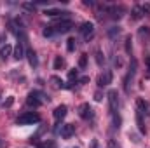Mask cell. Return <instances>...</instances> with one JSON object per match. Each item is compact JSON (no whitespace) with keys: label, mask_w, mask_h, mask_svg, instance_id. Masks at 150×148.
I'll list each match as a JSON object with an SVG mask.
<instances>
[{"label":"cell","mask_w":150,"mask_h":148,"mask_svg":"<svg viewBox=\"0 0 150 148\" xmlns=\"http://www.w3.org/2000/svg\"><path fill=\"white\" fill-rule=\"evenodd\" d=\"M107 98H108V106H110V115L113 118V124L119 129V122H120V118H119V94L115 89H112V91H108Z\"/></svg>","instance_id":"1"},{"label":"cell","mask_w":150,"mask_h":148,"mask_svg":"<svg viewBox=\"0 0 150 148\" xmlns=\"http://www.w3.org/2000/svg\"><path fill=\"white\" fill-rule=\"evenodd\" d=\"M16 122H18L19 125H30V124H37V122H40V115H38V113H35V111H28V113H23V115H19Z\"/></svg>","instance_id":"2"},{"label":"cell","mask_w":150,"mask_h":148,"mask_svg":"<svg viewBox=\"0 0 150 148\" xmlns=\"http://www.w3.org/2000/svg\"><path fill=\"white\" fill-rule=\"evenodd\" d=\"M136 66H138L136 59H131L129 70H127V73H126V77H124V91H126V92H129V84H131V80H133L134 75H136Z\"/></svg>","instance_id":"3"},{"label":"cell","mask_w":150,"mask_h":148,"mask_svg":"<svg viewBox=\"0 0 150 148\" xmlns=\"http://www.w3.org/2000/svg\"><path fill=\"white\" fill-rule=\"evenodd\" d=\"M72 28H74V23H72L70 19H59V21L52 26L54 35H56V33H68Z\"/></svg>","instance_id":"4"},{"label":"cell","mask_w":150,"mask_h":148,"mask_svg":"<svg viewBox=\"0 0 150 148\" xmlns=\"http://www.w3.org/2000/svg\"><path fill=\"white\" fill-rule=\"evenodd\" d=\"M45 99H44V94L40 92V91H32L30 94H28V98H26V103L30 105V106H40L42 103H44Z\"/></svg>","instance_id":"5"},{"label":"cell","mask_w":150,"mask_h":148,"mask_svg":"<svg viewBox=\"0 0 150 148\" xmlns=\"http://www.w3.org/2000/svg\"><path fill=\"white\" fill-rule=\"evenodd\" d=\"M25 42H26V38H19L18 44H16V47H14V54H12V56H14V59H18V61L23 59L25 54H26V52H25Z\"/></svg>","instance_id":"6"},{"label":"cell","mask_w":150,"mask_h":148,"mask_svg":"<svg viewBox=\"0 0 150 148\" xmlns=\"http://www.w3.org/2000/svg\"><path fill=\"white\" fill-rule=\"evenodd\" d=\"M80 33H82V37L86 38V40H89V38L93 37V33H94V25H93L91 21L82 23V25H80Z\"/></svg>","instance_id":"7"},{"label":"cell","mask_w":150,"mask_h":148,"mask_svg":"<svg viewBox=\"0 0 150 148\" xmlns=\"http://www.w3.org/2000/svg\"><path fill=\"white\" fill-rule=\"evenodd\" d=\"M45 16H49V18H58V19H68V14L70 12H67V11H59V9H45V12H44Z\"/></svg>","instance_id":"8"},{"label":"cell","mask_w":150,"mask_h":148,"mask_svg":"<svg viewBox=\"0 0 150 148\" xmlns=\"http://www.w3.org/2000/svg\"><path fill=\"white\" fill-rule=\"evenodd\" d=\"M59 134H61V138H65V140L72 138V136L75 134V125H72V124H65V125H61Z\"/></svg>","instance_id":"9"},{"label":"cell","mask_w":150,"mask_h":148,"mask_svg":"<svg viewBox=\"0 0 150 148\" xmlns=\"http://www.w3.org/2000/svg\"><path fill=\"white\" fill-rule=\"evenodd\" d=\"M67 110H68V108H67L65 105H59V106H56V108H54V111H52V115H54V120H56V122H61V120L67 117Z\"/></svg>","instance_id":"10"},{"label":"cell","mask_w":150,"mask_h":148,"mask_svg":"<svg viewBox=\"0 0 150 148\" xmlns=\"http://www.w3.org/2000/svg\"><path fill=\"white\" fill-rule=\"evenodd\" d=\"M79 115H80L82 118H91V117H93V108L89 106V103H82V105L79 106Z\"/></svg>","instance_id":"11"},{"label":"cell","mask_w":150,"mask_h":148,"mask_svg":"<svg viewBox=\"0 0 150 148\" xmlns=\"http://www.w3.org/2000/svg\"><path fill=\"white\" fill-rule=\"evenodd\" d=\"M25 56L28 58V63H30V66L37 68V66H38V59H37V54H35V51H33V49H26V54H25Z\"/></svg>","instance_id":"12"},{"label":"cell","mask_w":150,"mask_h":148,"mask_svg":"<svg viewBox=\"0 0 150 148\" xmlns=\"http://www.w3.org/2000/svg\"><path fill=\"white\" fill-rule=\"evenodd\" d=\"M110 82H112V73H110V72H105L103 75L98 77V87H105V85H108Z\"/></svg>","instance_id":"13"},{"label":"cell","mask_w":150,"mask_h":148,"mask_svg":"<svg viewBox=\"0 0 150 148\" xmlns=\"http://www.w3.org/2000/svg\"><path fill=\"white\" fill-rule=\"evenodd\" d=\"M11 54H12V47H11L9 44H5V45H2V47H0V58H2L4 61H5Z\"/></svg>","instance_id":"14"},{"label":"cell","mask_w":150,"mask_h":148,"mask_svg":"<svg viewBox=\"0 0 150 148\" xmlns=\"http://www.w3.org/2000/svg\"><path fill=\"white\" fill-rule=\"evenodd\" d=\"M37 148H56V143H54L52 140H47V141H42V143H38Z\"/></svg>","instance_id":"15"},{"label":"cell","mask_w":150,"mask_h":148,"mask_svg":"<svg viewBox=\"0 0 150 148\" xmlns=\"http://www.w3.org/2000/svg\"><path fill=\"white\" fill-rule=\"evenodd\" d=\"M142 16H143L142 7H140V5H134V7H133V19H140Z\"/></svg>","instance_id":"16"},{"label":"cell","mask_w":150,"mask_h":148,"mask_svg":"<svg viewBox=\"0 0 150 148\" xmlns=\"http://www.w3.org/2000/svg\"><path fill=\"white\" fill-rule=\"evenodd\" d=\"M63 65H65L63 58H61V56H56V59H54V70H59Z\"/></svg>","instance_id":"17"},{"label":"cell","mask_w":150,"mask_h":148,"mask_svg":"<svg viewBox=\"0 0 150 148\" xmlns=\"http://www.w3.org/2000/svg\"><path fill=\"white\" fill-rule=\"evenodd\" d=\"M21 7H23L25 11H28V12H35V4H28V2H25V4H21Z\"/></svg>","instance_id":"18"},{"label":"cell","mask_w":150,"mask_h":148,"mask_svg":"<svg viewBox=\"0 0 150 148\" xmlns=\"http://www.w3.org/2000/svg\"><path fill=\"white\" fill-rule=\"evenodd\" d=\"M75 45H77V44H75V38H68V40H67V49H68L70 52L75 51Z\"/></svg>","instance_id":"19"},{"label":"cell","mask_w":150,"mask_h":148,"mask_svg":"<svg viewBox=\"0 0 150 148\" xmlns=\"http://www.w3.org/2000/svg\"><path fill=\"white\" fill-rule=\"evenodd\" d=\"M86 65H87V54H82L80 59H79V66L80 68H86Z\"/></svg>","instance_id":"20"},{"label":"cell","mask_w":150,"mask_h":148,"mask_svg":"<svg viewBox=\"0 0 150 148\" xmlns=\"http://www.w3.org/2000/svg\"><path fill=\"white\" fill-rule=\"evenodd\" d=\"M51 82H52V84H54V87H58V89H59V87H65V85H63V82H61V78H58V77H52V78H51Z\"/></svg>","instance_id":"21"},{"label":"cell","mask_w":150,"mask_h":148,"mask_svg":"<svg viewBox=\"0 0 150 148\" xmlns=\"http://www.w3.org/2000/svg\"><path fill=\"white\" fill-rule=\"evenodd\" d=\"M52 35H54L52 26H45V28H44V37H52Z\"/></svg>","instance_id":"22"},{"label":"cell","mask_w":150,"mask_h":148,"mask_svg":"<svg viewBox=\"0 0 150 148\" xmlns=\"http://www.w3.org/2000/svg\"><path fill=\"white\" fill-rule=\"evenodd\" d=\"M131 51H133V44H131V37H127L126 38V52L131 54Z\"/></svg>","instance_id":"23"},{"label":"cell","mask_w":150,"mask_h":148,"mask_svg":"<svg viewBox=\"0 0 150 148\" xmlns=\"http://www.w3.org/2000/svg\"><path fill=\"white\" fill-rule=\"evenodd\" d=\"M140 7H142V12H143V14H145V12L150 14V4H143V5H140Z\"/></svg>","instance_id":"24"},{"label":"cell","mask_w":150,"mask_h":148,"mask_svg":"<svg viewBox=\"0 0 150 148\" xmlns=\"http://www.w3.org/2000/svg\"><path fill=\"white\" fill-rule=\"evenodd\" d=\"M77 75H79V73H77V70L74 68V70H70V72H68V78H70V80H74V78H77Z\"/></svg>","instance_id":"25"},{"label":"cell","mask_w":150,"mask_h":148,"mask_svg":"<svg viewBox=\"0 0 150 148\" xmlns=\"http://www.w3.org/2000/svg\"><path fill=\"white\" fill-rule=\"evenodd\" d=\"M108 35H110V37L119 35V28H110V30H108Z\"/></svg>","instance_id":"26"},{"label":"cell","mask_w":150,"mask_h":148,"mask_svg":"<svg viewBox=\"0 0 150 148\" xmlns=\"http://www.w3.org/2000/svg\"><path fill=\"white\" fill-rule=\"evenodd\" d=\"M96 61H98V65H103V58H101V52H96Z\"/></svg>","instance_id":"27"},{"label":"cell","mask_w":150,"mask_h":148,"mask_svg":"<svg viewBox=\"0 0 150 148\" xmlns=\"http://www.w3.org/2000/svg\"><path fill=\"white\" fill-rule=\"evenodd\" d=\"M101 98H103L101 91H96V94H94V99H96V101H101Z\"/></svg>","instance_id":"28"},{"label":"cell","mask_w":150,"mask_h":148,"mask_svg":"<svg viewBox=\"0 0 150 148\" xmlns=\"http://www.w3.org/2000/svg\"><path fill=\"white\" fill-rule=\"evenodd\" d=\"M91 148H100V143H98V140H93V141H91Z\"/></svg>","instance_id":"29"},{"label":"cell","mask_w":150,"mask_h":148,"mask_svg":"<svg viewBox=\"0 0 150 148\" xmlns=\"http://www.w3.org/2000/svg\"><path fill=\"white\" fill-rule=\"evenodd\" d=\"M107 148H119V147H117V143H115L113 140H110V141H108V147H107Z\"/></svg>","instance_id":"30"},{"label":"cell","mask_w":150,"mask_h":148,"mask_svg":"<svg viewBox=\"0 0 150 148\" xmlns=\"http://www.w3.org/2000/svg\"><path fill=\"white\" fill-rule=\"evenodd\" d=\"M12 103H14V99H12V98H9V99H7V101L4 103V106H11Z\"/></svg>","instance_id":"31"},{"label":"cell","mask_w":150,"mask_h":148,"mask_svg":"<svg viewBox=\"0 0 150 148\" xmlns=\"http://www.w3.org/2000/svg\"><path fill=\"white\" fill-rule=\"evenodd\" d=\"M145 63H147V66H149V70H150V56L149 58H145Z\"/></svg>","instance_id":"32"},{"label":"cell","mask_w":150,"mask_h":148,"mask_svg":"<svg viewBox=\"0 0 150 148\" xmlns=\"http://www.w3.org/2000/svg\"><path fill=\"white\" fill-rule=\"evenodd\" d=\"M0 148H2V141H0Z\"/></svg>","instance_id":"33"},{"label":"cell","mask_w":150,"mask_h":148,"mask_svg":"<svg viewBox=\"0 0 150 148\" xmlns=\"http://www.w3.org/2000/svg\"><path fill=\"white\" fill-rule=\"evenodd\" d=\"M74 148H77V147H74Z\"/></svg>","instance_id":"34"}]
</instances>
